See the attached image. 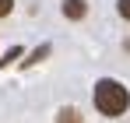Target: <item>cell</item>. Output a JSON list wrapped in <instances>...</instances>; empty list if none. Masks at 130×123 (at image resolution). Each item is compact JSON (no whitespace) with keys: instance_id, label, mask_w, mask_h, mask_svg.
Masks as SVG:
<instances>
[{"instance_id":"obj_1","label":"cell","mask_w":130,"mask_h":123,"mask_svg":"<svg viewBox=\"0 0 130 123\" xmlns=\"http://www.w3.org/2000/svg\"><path fill=\"white\" fill-rule=\"evenodd\" d=\"M91 102H95V109H99L102 116H123L127 105H130V91L120 81L102 78V81L95 84V91H91Z\"/></svg>"},{"instance_id":"obj_2","label":"cell","mask_w":130,"mask_h":123,"mask_svg":"<svg viewBox=\"0 0 130 123\" xmlns=\"http://www.w3.org/2000/svg\"><path fill=\"white\" fill-rule=\"evenodd\" d=\"M88 14V0H63V18L67 21H81Z\"/></svg>"},{"instance_id":"obj_3","label":"cell","mask_w":130,"mask_h":123,"mask_svg":"<svg viewBox=\"0 0 130 123\" xmlns=\"http://www.w3.org/2000/svg\"><path fill=\"white\" fill-rule=\"evenodd\" d=\"M56 123H81V113L77 109H60V120Z\"/></svg>"},{"instance_id":"obj_4","label":"cell","mask_w":130,"mask_h":123,"mask_svg":"<svg viewBox=\"0 0 130 123\" xmlns=\"http://www.w3.org/2000/svg\"><path fill=\"white\" fill-rule=\"evenodd\" d=\"M46 53H49V46H39V49H35V53H32V56L25 60V67H32V63H35V60H42Z\"/></svg>"},{"instance_id":"obj_5","label":"cell","mask_w":130,"mask_h":123,"mask_svg":"<svg viewBox=\"0 0 130 123\" xmlns=\"http://www.w3.org/2000/svg\"><path fill=\"white\" fill-rule=\"evenodd\" d=\"M116 11H120L123 21H130V0H116Z\"/></svg>"},{"instance_id":"obj_6","label":"cell","mask_w":130,"mask_h":123,"mask_svg":"<svg viewBox=\"0 0 130 123\" xmlns=\"http://www.w3.org/2000/svg\"><path fill=\"white\" fill-rule=\"evenodd\" d=\"M18 56H21V46H14V49H11V53L0 60V67H7V63H11V60H18Z\"/></svg>"},{"instance_id":"obj_7","label":"cell","mask_w":130,"mask_h":123,"mask_svg":"<svg viewBox=\"0 0 130 123\" xmlns=\"http://www.w3.org/2000/svg\"><path fill=\"white\" fill-rule=\"evenodd\" d=\"M11 7H14V0H0V18H7V14H11Z\"/></svg>"}]
</instances>
